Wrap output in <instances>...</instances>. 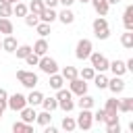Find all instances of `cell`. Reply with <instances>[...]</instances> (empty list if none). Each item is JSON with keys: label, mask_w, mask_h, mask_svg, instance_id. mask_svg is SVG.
I'll use <instances>...</instances> for the list:
<instances>
[{"label": "cell", "mask_w": 133, "mask_h": 133, "mask_svg": "<svg viewBox=\"0 0 133 133\" xmlns=\"http://www.w3.org/2000/svg\"><path fill=\"white\" fill-rule=\"evenodd\" d=\"M56 100H58V108L64 110V112H71L75 108V100H73V94L71 89H56Z\"/></svg>", "instance_id": "1"}, {"label": "cell", "mask_w": 133, "mask_h": 133, "mask_svg": "<svg viewBox=\"0 0 133 133\" xmlns=\"http://www.w3.org/2000/svg\"><path fill=\"white\" fill-rule=\"evenodd\" d=\"M91 52H94V44H91V39L83 37V39L77 42V46H75V56H77V60H87Z\"/></svg>", "instance_id": "2"}, {"label": "cell", "mask_w": 133, "mask_h": 133, "mask_svg": "<svg viewBox=\"0 0 133 133\" xmlns=\"http://www.w3.org/2000/svg\"><path fill=\"white\" fill-rule=\"evenodd\" d=\"M17 79H19V83H21L23 87H27V89H33V87L37 85V81H39L33 71H25V69H19V71H17Z\"/></svg>", "instance_id": "3"}, {"label": "cell", "mask_w": 133, "mask_h": 133, "mask_svg": "<svg viewBox=\"0 0 133 133\" xmlns=\"http://www.w3.org/2000/svg\"><path fill=\"white\" fill-rule=\"evenodd\" d=\"M75 123H77V129L89 131L91 125H94V112H91V108H81V112H79V116L75 118Z\"/></svg>", "instance_id": "4"}, {"label": "cell", "mask_w": 133, "mask_h": 133, "mask_svg": "<svg viewBox=\"0 0 133 133\" xmlns=\"http://www.w3.org/2000/svg\"><path fill=\"white\" fill-rule=\"evenodd\" d=\"M89 62H91V69L94 71H98V73H104V71H108V58L104 56V54H100V52H91L89 54Z\"/></svg>", "instance_id": "5"}, {"label": "cell", "mask_w": 133, "mask_h": 133, "mask_svg": "<svg viewBox=\"0 0 133 133\" xmlns=\"http://www.w3.org/2000/svg\"><path fill=\"white\" fill-rule=\"evenodd\" d=\"M37 66H39V71H42V73H46V75L58 73V62H56L54 58H50L48 54L39 56V62H37Z\"/></svg>", "instance_id": "6"}, {"label": "cell", "mask_w": 133, "mask_h": 133, "mask_svg": "<svg viewBox=\"0 0 133 133\" xmlns=\"http://www.w3.org/2000/svg\"><path fill=\"white\" fill-rule=\"evenodd\" d=\"M66 83H69L71 94H75V96H83V94H87V81H85V79L75 77V79H71V81H66Z\"/></svg>", "instance_id": "7"}, {"label": "cell", "mask_w": 133, "mask_h": 133, "mask_svg": "<svg viewBox=\"0 0 133 133\" xmlns=\"http://www.w3.org/2000/svg\"><path fill=\"white\" fill-rule=\"evenodd\" d=\"M23 106H27V98H25L23 94H12V96H8V100H6V108L19 112Z\"/></svg>", "instance_id": "8"}, {"label": "cell", "mask_w": 133, "mask_h": 133, "mask_svg": "<svg viewBox=\"0 0 133 133\" xmlns=\"http://www.w3.org/2000/svg\"><path fill=\"white\" fill-rule=\"evenodd\" d=\"M114 96H118V94H123V89H125V81H123V77H118V75H114L112 79H108V85H106Z\"/></svg>", "instance_id": "9"}, {"label": "cell", "mask_w": 133, "mask_h": 133, "mask_svg": "<svg viewBox=\"0 0 133 133\" xmlns=\"http://www.w3.org/2000/svg\"><path fill=\"white\" fill-rule=\"evenodd\" d=\"M104 125H106V131L108 133H121V123H118V116L116 114H106Z\"/></svg>", "instance_id": "10"}, {"label": "cell", "mask_w": 133, "mask_h": 133, "mask_svg": "<svg viewBox=\"0 0 133 133\" xmlns=\"http://www.w3.org/2000/svg\"><path fill=\"white\" fill-rule=\"evenodd\" d=\"M19 112H21V121H23V123H29V125H33V121H35V114H37V112H35V106H29V104H27V106H23Z\"/></svg>", "instance_id": "11"}, {"label": "cell", "mask_w": 133, "mask_h": 133, "mask_svg": "<svg viewBox=\"0 0 133 133\" xmlns=\"http://www.w3.org/2000/svg\"><path fill=\"white\" fill-rule=\"evenodd\" d=\"M89 2H91L94 10L98 12V17H106V15H108V10H110L108 0H89Z\"/></svg>", "instance_id": "12"}, {"label": "cell", "mask_w": 133, "mask_h": 133, "mask_svg": "<svg viewBox=\"0 0 133 133\" xmlns=\"http://www.w3.org/2000/svg\"><path fill=\"white\" fill-rule=\"evenodd\" d=\"M56 19H58L62 25H71V23L75 21V12L71 10V6H64V8L58 12V17H56Z\"/></svg>", "instance_id": "13"}, {"label": "cell", "mask_w": 133, "mask_h": 133, "mask_svg": "<svg viewBox=\"0 0 133 133\" xmlns=\"http://www.w3.org/2000/svg\"><path fill=\"white\" fill-rule=\"evenodd\" d=\"M108 69L112 71V75H118V77H123L125 73H127V66H125V60H110L108 62Z\"/></svg>", "instance_id": "14"}, {"label": "cell", "mask_w": 133, "mask_h": 133, "mask_svg": "<svg viewBox=\"0 0 133 133\" xmlns=\"http://www.w3.org/2000/svg\"><path fill=\"white\" fill-rule=\"evenodd\" d=\"M56 17H58V12L54 8H48V6H44L42 12H39V21H44V23H54Z\"/></svg>", "instance_id": "15"}, {"label": "cell", "mask_w": 133, "mask_h": 133, "mask_svg": "<svg viewBox=\"0 0 133 133\" xmlns=\"http://www.w3.org/2000/svg\"><path fill=\"white\" fill-rule=\"evenodd\" d=\"M123 25L127 31H133V4H129L123 12Z\"/></svg>", "instance_id": "16"}, {"label": "cell", "mask_w": 133, "mask_h": 133, "mask_svg": "<svg viewBox=\"0 0 133 133\" xmlns=\"http://www.w3.org/2000/svg\"><path fill=\"white\" fill-rule=\"evenodd\" d=\"M17 39H15V35L10 33V35H4V39H2V50L4 52H8V54H12L15 50H17Z\"/></svg>", "instance_id": "17"}, {"label": "cell", "mask_w": 133, "mask_h": 133, "mask_svg": "<svg viewBox=\"0 0 133 133\" xmlns=\"http://www.w3.org/2000/svg\"><path fill=\"white\" fill-rule=\"evenodd\" d=\"M31 50L37 54V56H44V54H48V50H50V46H48V42L44 39V37H39L33 46H31Z\"/></svg>", "instance_id": "18"}, {"label": "cell", "mask_w": 133, "mask_h": 133, "mask_svg": "<svg viewBox=\"0 0 133 133\" xmlns=\"http://www.w3.org/2000/svg\"><path fill=\"white\" fill-rule=\"evenodd\" d=\"M25 98H27V104H29V106H39V104H42L44 94H42V91H37V89L33 87V89H31V94H29V96H25Z\"/></svg>", "instance_id": "19"}, {"label": "cell", "mask_w": 133, "mask_h": 133, "mask_svg": "<svg viewBox=\"0 0 133 133\" xmlns=\"http://www.w3.org/2000/svg\"><path fill=\"white\" fill-rule=\"evenodd\" d=\"M94 104H96V98H91L87 94L79 96V100L75 102V106H79V108H94Z\"/></svg>", "instance_id": "20"}, {"label": "cell", "mask_w": 133, "mask_h": 133, "mask_svg": "<svg viewBox=\"0 0 133 133\" xmlns=\"http://www.w3.org/2000/svg\"><path fill=\"white\" fill-rule=\"evenodd\" d=\"M15 31V25H12V21L8 19V17H0V33H4V35H10Z\"/></svg>", "instance_id": "21"}, {"label": "cell", "mask_w": 133, "mask_h": 133, "mask_svg": "<svg viewBox=\"0 0 133 133\" xmlns=\"http://www.w3.org/2000/svg\"><path fill=\"white\" fill-rule=\"evenodd\" d=\"M91 27H94V35L100 33V31H104V29H108V21H106V17H96L94 23H91Z\"/></svg>", "instance_id": "22"}, {"label": "cell", "mask_w": 133, "mask_h": 133, "mask_svg": "<svg viewBox=\"0 0 133 133\" xmlns=\"http://www.w3.org/2000/svg\"><path fill=\"white\" fill-rule=\"evenodd\" d=\"M48 77H50V81H48V83H50V87H52V89H60V87L64 85V77H62L60 73H52V75H48Z\"/></svg>", "instance_id": "23"}, {"label": "cell", "mask_w": 133, "mask_h": 133, "mask_svg": "<svg viewBox=\"0 0 133 133\" xmlns=\"http://www.w3.org/2000/svg\"><path fill=\"white\" fill-rule=\"evenodd\" d=\"M35 123H37V125H42V127L50 125V123H52V112H48V110L37 112V114H35Z\"/></svg>", "instance_id": "24"}, {"label": "cell", "mask_w": 133, "mask_h": 133, "mask_svg": "<svg viewBox=\"0 0 133 133\" xmlns=\"http://www.w3.org/2000/svg\"><path fill=\"white\" fill-rule=\"evenodd\" d=\"M44 110H48V112H54L56 108H58V100L56 98H42V104H39Z\"/></svg>", "instance_id": "25"}, {"label": "cell", "mask_w": 133, "mask_h": 133, "mask_svg": "<svg viewBox=\"0 0 133 133\" xmlns=\"http://www.w3.org/2000/svg\"><path fill=\"white\" fill-rule=\"evenodd\" d=\"M104 110H106V114H118V100L116 98H108L106 104H104Z\"/></svg>", "instance_id": "26"}, {"label": "cell", "mask_w": 133, "mask_h": 133, "mask_svg": "<svg viewBox=\"0 0 133 133\" xmlns=\"http://www.w3.org/2000/svg\"><path fill=\"white\" fill-rule=\"evenodd\" d=\"M12 131H15V133H33V127H31L29 123H23V121H17V123L12 125Z\"/></svg>", "instance_id": "27"}, {"label": "cell", "mask_w": 133, "mask_h": 133, "mask_svg": "<svg viewBox=\"0 0 133 133\" xmlns=\"http://www.w3.org/2000/svg\"><path fill=\"white\" fill-rule=\"evenodd\" d=\"M121 44H123L125 50H133V33L125 29V33L121 35Z\"/></svg>", "instance_id": "28"}, {"label": "cell", "mask_w": 133, "mask_h": 133, "mask_svg": "<svg viewBox=\"0 0 133 133\" xmlns=\"http://www.w3.org/2000/svg\"><path fill=\"white\" fill-rule=\"evenodd\" d=\"M133 110V98H121L118 100V112H131Z\"/></svg>", "instance_id": "29"}, {"label": "cell", "mask_w": 133, "mask_h": 133, "mask_svg": "<svg viewBox=\"0 0 133 133\" xmlns=\"http://www.w3.org/2000/svg\"><path fill=\"white\" fill-rule=\"evenodd\" d=\"M60 75L64 77V81H71V79H75V77H79V71H77L75 66H64V69L60 71Z\"/></svg>", "instance_id": "30"}, {"label": "cell", "mask_w": 133, "mask_h": 133, "mask_svg": "<svg viewBox=\"0 0 133 133\" xmlns=\"http://www.w3.org/2000/svg\"><path fill=\"white\" fill-rule=\"evenodd\" d=\"M91 81L96 83V87H98V89H106V85H108V77H106L104 73L94 75V79H91Z\"/></svg>", "instance_id": "31"}, {"label": "cell", "mask_w": 133, "mask_h": 133, "mask_svg": "<svg viewBox=\"0 0 133 133\" xmlns=\"http://www.w3.org/2000/svg\"><path fill=\"white\" fill-rule=\"evenodd\" d=\"M27 12H29V8H27V6H25V4L21 2V0L12 4V15H17V17H25Z\"/></svg>", "instance_id": "32"}, {"label": "cell", "mask_w": 133, "mask_h": 133, "mask_svg": "<svg viewBox=\"0 0 133 133\" xmlns=\"http://www.w3.org/2000/svg\"><path fill=\"white\" fill-rule=\"evenodd\" d=\"M37 23H39V15H37V12H31V10H29V12L25 15V25H27V27H35Z\"/></svg>", "instance_id": "33"}, {"label": "cell", "mask_w": 133, "mask_h": 133, "mask_svg": "<svg viewBox=\"0 0 133 133\" xmlns=\"http://www.w3.org/2000/svg\"><path fill=\"white\" fill-rule=\"evenodd\" d=\"M29 52H31V46L29 44H21V46H17V50L12 54H17V58H25Z\"/></svg>", "instance_id": "34"}, {"label": "cell", "mask_w": 133, "mask_h": 133, "mask_svg": "<svg viewBox=\"0 0 133 133\" xmlns=\"http://www.w3.org/2000/svg\"><path fill=\"white\" fill-rule=\"evenodd\" d=\"M60 127H62L64 131H75V129H77V123H75V118H73V116H64Z\"/></svg>", "instance_id": "35"}, {"label": "cell", "mask_w": 133, "mask_h": 133, "mask_svg": "<svg viewBox=\"0 0 133 133\" xmlns=\"http://www.w3.org/2000/svg\"><path fill=\"white\" fill-rule=\"evenodd\" d=\"M35 29H37L39 37H46V35H50V23H44V21H39V23L35 25Z\"/></svg>", "instance_id": "36"}, {"label": "cell", "mask_w": 133, "mask_h": 133, "mask_svg": "<svg viewBox=\"0 0 133 133\" xmlns=\"http://www.w3.org/2000/svg\"><path fill=\"white\" fill-rule=\"evenodd\" d=\"M94 75H96V71H94L91 66H83V69H81V73H79V77H81V79H85V81H91V79H94Z\"/></svg>", "instance_id": "37"}, {"label": "cell", "mask_w": 133, "mask_h": 133, "mask_svg": "<svg viewBox=\"0 0 133 133\" xmlns=\"http://www.w3.org/2000/svg\"><path fill=\"white\" fill-rule=\"evenodd\" d=\"M23 60H25V62H27L29 66H37V62H39V56H37V54H35L33 50H31V52H29V54H27V56H25Z\"/></svg>", "instance_id": "38"}, {"label": "cell", "mask_w": 133, "mask_h": 133, "mask_svg": "<svg viewBox=\"0 0 133 133\" xmlns=\"http://www.w3.org/2000/svg\"><path fill=\"white\" fill-rule=\"evenodd\" d=\"M0 17H12V4H6V2H0Z\"/></svg>", "instance_id": "39"}, {"label": "cell", "mask_w": 133, "mask_h": 133, "mask_svg": "<svg viewBox=\"0 0 133 133\" xmlns=\"http://www.w3.org/2000/svg\"><path fill=\"white\" fill-rule=\"evenodd\" d=\"M27 8H29L31 12H37V15H39V12H42V8H44V2H42V0H31Z\"/></svg>", "instance_id": "40"}, {"label": "cell", "mask_w": 133, "mask_h": 133, "mask_svg": "<svg viewBox=\"0 0 133 133\" xmlns=\"http://www.w3.org/2000/svg\"><path fill=\"white\" fill-rule=\"evenodd\" d=\"M104 118H106V110H104V108H100V110L94 114V121H96V123H104Z\"/></svg>", "instance_id": "41"}, {"label": "cell", "mask_w": 133, "mask_h": 133, "mask_svg": "<svg viewBox=\"0 0 133 133\" xmlns=\"http://www.w3.org/2000/svg\"><path fill=\"white\" fill-rule=\"evenodd\" d=\"M6 100H8V91H6L4 87H0V104L6 106Z\"/></svg>", "instance_id": "42"}, {"label": "cell", "mask_w": 133, "mask_h": 133, "mask_svg": "<svg viewBox=\"0 0 133 133\" xmlns=\"http://www.w3.org/2000/svg\"><path fill=\"white\" fill-rule=\"evenodd\" d=\"M96 37H98V39H108V37H110V27L104 29V31H100V33H96Z\"/></svg>", "instance_id": "43"}, {"label": "cell", "mask_w": 133, "mask_h": 133, "mask_svg": "<svg viewBox=\"0 0 133 133\" xmlns=\"http://www.w3.org/2000/svg\"><path fill=\"white\" fill-rule=\"evenodd\" d=\"M44 2V6H48V8H54L56 4H58V0H42Z\"/></svg>", "instance_id": "44"}, {"label": "cell", "mask_w": 133, "mask_h": 133, "mask_svg": "<svg viewBox=\"0 0 133 133\" xmlns=\"http://www.w3.org/2000/svg\"><path fill=\"white\" fill-rule=\"evenodd\" d=\"M125 66H127V71H131V73H133V58L125 60Z\"/></svg>", "instance_id": "45"}, {"label": "cell", "mask_w": 133, "mask_h": 133, "mask_svg": "<svg viewBox=\"0 0 133 133\" xmlns=\"http://www.w3.org/2000/svg\"><path fill=\"white\" fill-rule=\"evenodd\" d=\"M46 133H56V127H52V123L46 125Z\"/></svg>", "instance_id": "46"}, {"label": "cell", "mask_w": 133, "mask_h": 133, "mask_svg": "<svg viewBox=\"0 0 133 133\" xmlns=\"http://www.w3.org/2000/svg\"><path fill=\"white\" fill-rule=\"evenodd\" d=\"M75 0H58V4H62V6H71Z\"/></svg>", "instance_id": "47"}, {"label": "cell", "mask_w": 133, "mask_h": 133, "mask_svg": "<svg viewBox=\"0 0 133 133\" xmlns=\"http://www.w3.org/2000/svg\"><path fill=\"white\" fill-rule=\"evenodd\" d=\"M4 110H6V106H2V104H0V118L4 116Z\"/></svg>", "instance_id": "48"}, {"label": "cell", "mask_w": 133, "mask_h": 133, "mask_svg": "<svg viewBox=\"0 0 133 133\" xmlns=\"http://www.w3.org/2000/svg\"><path fill=\"white\" fill-rule=\"evenodd\" d=\"M0 2H6V4H15V2H19V0H0Z\"/></svg>", "instance_id": "49"}, {"label": "cell", "mask_w": 133, "mask_h": 133, "mask_svg": "<svg viewBox=\"0 0 133 133\" xmlns=\"http://www.w3.org/2000/svg\"><path fill=\"white\" fill-rule=\"evenodd\" d=\"M121 0H108V4H118Z\"/></svg>", "instance_id": "50"}, {"label": "cell", "mask_w": 133, "mask_h": 133, "mask_svg": "<svg viewBox=\"0 0 133 133\" xmlns=\"http://www.w3.org/2000/svg\"><path fill=\"white\" fill-rule=\"evenodd\" d=\"M75 2H81V4H85V2H89V0H75Z\"/></svg>", "instance_id": "51"}, {"label": "cell", "mask_w": 133, "mask_h": 133, "mask_svg": "<svg viewBox=\"0 0 133 133\" xmlns=\"http://www.w3.org/2000/svg\"><path fill=\"white\" fill-rule=\"evenodd\" d=\"M0 50H2V39H0Z\"/></svg>", "instance_id": "52"}]
</instances>
